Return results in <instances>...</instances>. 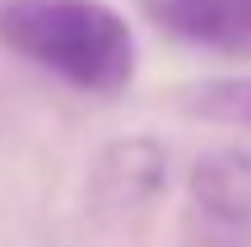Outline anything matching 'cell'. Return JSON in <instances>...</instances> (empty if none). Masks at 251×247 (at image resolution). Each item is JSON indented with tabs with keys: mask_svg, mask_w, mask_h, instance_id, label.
I'll return each mask as SVG.
<instances>
[{
	"mask_svg": "<svg viewBox=\"0 0 251 247\" xmlns=\"http://www.w3.org/2000/svg\"><path fill=\"white\" fill-rule=\"evenodd\" d=\"M0 37L84 93H121L135 75L130 24L102 0H0Z\"/></svg>",
	"mask_w": 251,
	"mask_h": 247,
	"instance_id": "6da1fadb",
	"label": "cell"
},
{
	"mask_svg": "<svg viewBox=\"0 0 251 247\" xmlns=\"http://www.w3.org/2000/svg\"><path fill=\"white\" fill-rule=\"evenodd\" d=\"M191 205L224 233H251V145H219L191 164Z\"/></svg>",
	"mask_w": 251,
	"mask_h": 247,
	"instance_id": "7a4b0ae2",
	"label": "cell"
},
{
	"mask_svg": "<svg viewBox=\"0 0 251 247\" xmlns=\"http://www.w3.org/2000/svg\"><path fill=\"white\" fill-rule=\"evenodd\" d=\"M144 14L191 47L251 56V0H144Z\"/></svg>",
	"mask_w": 251,
	"mask_h": 247,
	"instance_id": "3957f363",
	"label": "cell"
},
{
	"mask_svg": "<svg viewBox=\"0 0 251 247\" xmlns=\"http://www.w3.org/2000/svg\"><path fill=\"white\" fill-rule=\"evenodd\" d=\"M168 182V154L158 140L130 136L102 149L98 168H93V196L102 210H135V205L153 201Z\"/></svg>",
	"mask_w": 251,
	"mask_h": 247,
	"instance_id": "277c9868",
	"label": "cell"
},
{
	"mask_svg": "<svg viewBox=\"0 0 251 247\" xmlns=\"http://www.w3.org/2000/svg\"><path fill=\"white\" fill-rule=\"evenodd\" d=\"M181 108L205 121H228V126H251V75L237 80H205L181 93Z\"/></svg>",
	"mask_w": 251,
	"mask_h": 247,
	"instance_id": "5b68a950",
	"label": "cell"
}]
</instances>
